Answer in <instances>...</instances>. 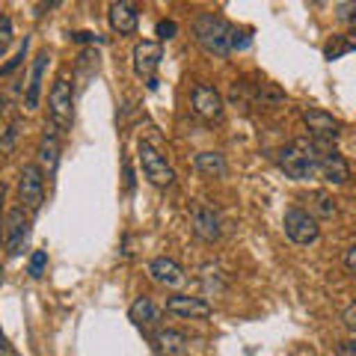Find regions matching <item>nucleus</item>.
<instances>
[{
    "mask_svg": "<svg viewBox=\"0 0 356 356\" xmlns=\"http://www.w3.org/2000/svg\"><path fill=\"white\" fill-rule=\"evenodd\" d=\"M154 33H158V39H161V42H170V39H175L178 24H175L172 18H163V21H158V27H154Z\"/></svg>",
    "mask_w": 356,
    "mask_h": 356,
    "instance_id": "25",
    "label": "nucleus"
},
{
    "mask_svg": "<svg viewBox=\"0 0 356 356\" xmlns=\"http://www.w3.org/2000/svg\"><path fill=\"white\" fill-rule=\"evenodd\" d=\"M0 348H6V339H3V332H0Z\"/></svg>",
    "mask_w": 356,
    "mask_h": 356,
    "instance_id": "36",
    "label": "nucleus"
},
{
    "mask_svg": "<svg viewBox=\"0 0 356 356\" xmlns=\"http://www.w3.org/2000/svg\"><path fill=\"white\" fill-rule=\"evenodd\" d=\"M336 356H356V339L341 341L339 348H336Z\"/></svg>",
    "mask_w": 356,
    "mask_h": 356,
    "instance_id": "33",
    "label": "nucleus"
},
{
    "mask_svg": "<svg viewBox=\"0 0 356 356\" xmlns=\"http://www.w3.org/2000/svg\"><path fill=\"white\" fill-rule=\"evenodd\" d=\"M250 44H252L250 30H238V27H232V39H229V48H232V51H247Z\"/></svg>",
    "mask_w": 356,
    "mask_h": 356,
    "instance_id": "24",
    "label": "nucleus"
},
{
    "mask_svg": "<svg viewBox=\"0 0 356 356\" xmlns=\"http://www.w3.org/2000/svg\"><path fill=\"white\" fill-rule=\"evenodd\" d=\"M303 122H306V128H309V134L315 140H336L339 131H341L339 119L332 113H327V110H321V107H306L303 110Z\"/></svg>",
    "mask_w": 356,
    "mask_h": 356,
    "instance_id": "10",
    "label": "nucleus"
},
{
    "mask_svg": "<svg viewBox=\"0 0 356 356\" xmlns=\"http://www.w3.org/2000/svg\"><path fill=\"white\" fill-rule=\"evenodd\" d=\"M137 154H140L143 175H146L154 187H172V184H175L172 166L166 163V158L152 146V143H140V146H137Z\"/></svg>",
    "mask_w": 356,
    "mask_h": 356,
    "instance_id": "5",
    "label": "nucleus"
},
{
    "mask_svg": "<svg viewBox=\"0 0 356 356\" xmlns=\"http://www.w3.org/2000/svg\"><path fill=\"white\" fill-rule=\"evenodd\" d=\"M72 42H77V44H86V42L104 44V36H98V33H89V30H81V33H72Z\"/></svg>",
    "mask_w": 356,
    "mask_h": 356,
    "instance_id": "31",
    "label": "nucleus"
},
{
    "mask_svg": "<svg viewBox=\"0 0 356 356\" xmlns=\"http://www.w3.org/2000/svg\"><path fill=\"white\" fill-rule=\"evenodd\" d=\"M191 220H193V232L202 241H217L220 238V214L214 211V205H208V202H193L191 208Z\"/></svg>",
    "mask_w": 356,
    "mask_h": 356,
    "instance_id": "11",
    "label": "nucleus"
},
{
    "mask_svg": "<svg viewBox=\"0 0 356 356\" xmlns=\"http://www.w3.org/2000/svg\"><path fill=\"white\" fill-rule=\"evenodd\" d=\"M48 107H51V122L57 131H69L72 128V119H74V92H72V83L65 77H57L51 86V95H48Z\"/></svg>",
    "mask_w": 356,
    "mask_h": 356,
    "instance_id": "4",
    "label": "nucleus"
},
{
    "mask_svg": "<svg viewBox=\"0 0 356 356\" xmlns=\"http://www.w3.org/2000/svg\"><path fill=\"white\" fill-rule=\"evenodd\" d=\"M27 48H30V36H24V44H21V48H18L15 60H9V63H6V65H3V69H0V72H3V74H13V72L18 69V65L24 63V57H27Z\"/></svg>",
    "mask_w": 356,
    "mask_h": 356,
    "instance_id": "26",
    "label": "nucleus"
},
{
    "mask_svg": "<svg viewBox=\"0 0 356 356\" xmlns=\"http://www.w3.org/2000/svg\"><path fill=\"white\" fill-rule=\"evenodd\" d=\"M110 27L122 36H131V33H137V24H140V6L131 3V0H116V3H110Z\"/></svg>",
    "mask_w": 356,
    "mask_h": 356,
    "instance_id": "13",
    "label": "nucleus"
},
{
    "mask_svg": "<svg viewBox=\"0 0 356 356\" xmlns=\"http://www.w3.org/2000/svg\"><path fill=\"white\" fill-rule=\"evenodd\" d=\"M350 51V44L344 42V39H336V42H330L327 48H324V54H327V60H339L341 54H348Z\"/></svg>",
    "mask_w": 356,
    "mask_h": 356,
    "instance_id": "28",
    "label": "nucleus"
},
{
    "mask_svg": "<svg viewBox=\"0 0 356 356\" xmlns=\"http://www.w3.org/2000/svg\"><path fill=\"white\" fill-rule=\"evenodd\" d=\"M318 161H321V149L309 140H294L291 146H285L280 152V166L288 178L294 181H309L318 175Z\"/></svg>",
    "mask_w": 356,
    "mask_h": 356,
    "instance_id": "1",
    "label": "nucleus"
},
{
    "mask_svg": "<svg viewBox=\"0 0 356 356\" xmlns=\"http://www.w3.org/2000/svg\"><path fill=\"white\" fill-rule=\"evenodd\" d=\"M193 166L199 175L205 178H222L226 175V158H222L220 152H199L193 158Z\"/></svg>",
    "mask_w": 356,
    "mask_h": 356,
    "instance_id": "19",
    "label": "nucleus"
},
{
    "mask_svg": "<svg viewBox=\"0 0 356 356\" xmlns=\"http://www.w3.org/2000/svg\"><path fill=\"white\" fill-rule=\"evenodd\" d=\"M191 104H193V113H199L205 122H220L222 119V107H226L222 104V95L208 83H196L193 86Z\"/></svg>",
    "mask_w": 356,
    "mask_h": 356,
    "instance_id": "8",
    "label": "nucleus"
},
{
    "mask_svg": "<svg viewBox=\"0 0 356 356\" xmlns=\"http://www.w3.org/2000/svg\"><path fill=\"white\" fill-rule=\"evenodd\" d=\"M312 199H315V211L321 217H332V214H336V199H332L330 193H315Z\"/></svg>",
    "mask_w": 356,
    "mask_h": 356,
    "instance_id": "23",
    "label": "nucleus"
},
{
    "mask_svg": "<svg viewBox=\"0 0 356 356\" xmlns=\"http://www.w3.org/2000/svg\"><path fill=\"white\" fill-rule=\"evenodd\" d=\"M149 276L163 288H181L187 282V273L181 270V264L166 259V255H158V259L149 261Z\"/></svg>",
    "mask_w": 356,
    "mask_h": 356,
    "instance_id": "12",
    "label": "nucleus"
},
{
    "mask_svg": "<svg viewBox=\"0 0 356 356\" xmlns=\"http://www.w3.org/2000/svg\"><path fill=\"white\" fill-rule=\"evenodd\" d=\"M158 348L166 356H181L187 350V336L178 330H161L158 332Z\"/></svg>",
    "mask_w": 356,
    "mask_h": 356,
    "instance_id": "20",
    "label": "nucleus"
},
{
    "mask_svg": "<svg viewBox=\"0 0 356 356\" xmlns=\"http://www.w3.org/2000/svg\"><path fill=\"white\" fill-rule=\"evenodd\" d=\"M48 51H42L36 60H33V72H30V83H27V92H24V107L27 110H36L39 107V95H42V77L44 69H48Z\"/></svg>",
    "mask_w": 356,
    "mask_h": 356,
    "instance_id": "16",
    "label": "nucleus"
},
{
    "mask_svg": "<svg viewBox=\"0 0 356 356\" xmlns=\"http://www.w3.org/2000/svg\"><path fill=\"white\" fill-rule=\"evenodd\" d=\"M341 321H344V327H348L350 332H356V303H350L348 309H344V315H341Z\"/></svg>",
    "mask_w": 356,
    "mask_h": 356,
    "instance_id": "32",
    "label": "nucleus"
},
{
    "mask_svg": "<svg viewBox=\"0 0 356 356\" xmlns=\"http://www.w3.org/2000/svg\"><path fill=\"white\" fill-rule=\"evenodd\" d=\"M318 172L327 178L330 184H344L350 178V166L332 149H321V161H318Z\"/></svg>",
    "mask_w": 356,
    "mask_h": 356,
    "instance_id": "15",
    "label": "nucleus"
},
{
    "mask_svg": "<svg viewBox=\"0 0 356 356\" xmlns=\"http://www.w3.org/2000/svg\"><path fill=\"white\" fill-rule=\"evenodd\" d=\"M57 163H60V137H57V128H51L39 140V166H44L48 175H54Z\"/></svg>",
    "mask_w": 356,
    "mask_h": 356,
    "instance_id": "17",
    "label": "nucleus"
},
{
    "mask_svg": "<svg viewBox=\"0 0 356 356\" xmlns=\"http://www.w3.org/2000/svg\"><path fill=\"white\" fill-rule=\"evenodd\" d=\"M131 321L137 327H143V330H149V327H158V321H161V309L152 303L149 297H140V300H134V306H131Z\"/></svg>",
    "mask_w": 356,
    "mask_h": 356,
    "instance_id": "18",
    "label": "nucleus"
},
{
    "mask_svg": "<svg viewBox=\"0 0 356 356\" xmlns=\"http://www.w3.org/2000/svg\"><path fill=\"white\" fill-rule=\"evenodd\" d=\"M282 222H285V235L294 243H300V247H309V243H315L321 238V226L315 214H309L303 208H288Z\"/></svg>",
    "mask_w": 356,
    "mask_h": 356,
    "instance_id": "6",
    "label": "nucleus"
},
{
    "mask_svg": "<svg viewBox=\"0 0 356 356\" xmlns=\"http://www.w3.org/2000/svg\"><path fill=\"white\" fill-rule=\"evenodd\" d=\"M30 241V220H27V211L24 208H13L6 217V252L18 259L24 252Z\"/></svg>",
    "mask_w": 356,
    "mask_h": 356,
    "instance_id": "7",
    "label": "nucleus"
},
{
    "mask_svg": "<svg viewBox=\"0 0 356 356\" xmlns=\"http://www.w3.org/2000/svg\"><path fill=\"white\" fill-rule=\"evenodd\" d=\"M282 92H280V89H273L270 83H261V89H259V102L264 104V102H270V104H280L282 102Z\"/></svg>",
    "mask_w": 356,
    "mask_h": 356,
    "instance_id": "27",
    "label": "nucleus"
},
{
    "mask_svg": "<svg viewBox=\"0 0 356 356\" xmlns=\"http://www.w3.org/2000/svg\"><path fill=\"white\" fill-rule=\"evenodd\" d=\"M3 196H6V187L0 184V208H3Z\"/></svg>",
    "mask_w": 356,
    "mask_h": 356,
    "instance_id": "35",
    "label": "nucleus"
},
{
    "mask_svg": "<svg viewBox=\"0 0 356 356\" xmlns=\"http://www.w3.org/2000/svg\"><path fill=\"white\" fill-rule=\"evenodd\" d=\"M0 113H3V98H0Z\"/></svg>",
    "mask_w": 356,
    "mask_h": 356,
    "instance_id": "37",
    "label": "nucleus"
},
{
    "mask_svg": "<svg viewBox=\"0 0 356 356\" xmlns=\"http://www.w3.org/2000/svg\"><path fill=\"white\" fill-rule=\"evenodd\" d=\"M13 36H15V30H13V18H9V15H0V57H3L6 48L13 44Z\"/></svg>",
    "mask_w": 356,
    "mask_h": 356,
    "instance_id": "22",
    "label": "nucleus"
},
{
    "mask_svg": "<svg viewBox=\"0 0 356 356\" xmlns=\"http://www.w3.org/2000/svg\"><path fill=\"white\" fill-rule=\"evenodd\" d=\"M193 36L199 42V48L211 57H229L232 48H229V39H232V27L226 24V18H220L214 13H202L193 21Z\"/></svg>",
    "mask_w": 356,
    "mask_h": 356,
    "instance_id": "2",
    "label": "nucleus"
},
{
    "mask_svg": "<svg viewBox=\"0 0 356 356\" xmlns=\"http://www.w3.org/2000/svg\"><path fill=\"white\" fill-rule=\"evenodd\" d=\"M44 267H48V250H36V252L30 255L27 273L33 276V280H42V276H44Z\"/></svg>",
    "mask_w": 356,
    "mask_h": 356,
    "instance_id": "21",
    "label": "nucleus"
},
{
    "mask_svg": "<svg viewBox=\"0 0 356 356\" xmlns=\"http://www.w3.org/2000/svg\"><path fill=\"white\" fill-rule=\"evenodd\" d=\"M18 199L27 214H39L44 205V172L39 163H27L18 175Z\"/></svg>",
    "mask_w": 356,
    "mask_h": 356,
    "instance_id": "3",
    "label": "nucleus"
},
{
    "mask_svg": "<svg viewBox=\"0 0 356 356\" xmlns=\"http://www.w3.org/2000/svg\"><path fill=\"white\" fill-rule=\"evenodd\" d=\"M18 122L15 125H9L6 128V134H3V140H0V152H13V146H15V140H18Z\"/></svg>",
    "mask_w": 356,
    "mask_h": 356,
    "instance_id": "30",
    "label": "nucleus"
},
{
    "mask_svg": "<svg viewBox=\"0 0 356 356\" xmlns=\"http://www.w3.org/2000/svg\"><path fill=\"white\" fill-rule=\"evenodd\" d=\"M344 267H348V273L356 276V243H353L348 252H344Z\"/></svg>",
    "mask_w": 356,
    "mask_h": 356,
    "instance_id": "34",
    "label": "nucleus"
},
{
    "mask_svg": "<svg viewBox=\"0 0 356 356\" xmlns=\"http://www.w3.org/2000/svg\"><path fill=\"white\" fill-rule=\"evenodd\" d=\"M166 312L178 318H208L211 315V303L202 297H187V294H175L166 300Z\"/></svg>",
    "mask_w": 356,
    "mask_h": 356,
    "instance_id": "14",
    "label": "nucleus"
},
{
    "mask_svg": "<svg viewBox=\"0 0 356 356\" xmlns=\"http://www.w3.org/2000/svg\"><path fill=\"white\" fill-rule=\"evenodd\" d=\"M336 18L348 21V24H356V3H336Z\"/></svg>",
    "mask_w": 356,
    "mask_h": 356,
    "instance_id": "29",
    "label": "nucleus"
},
{
    "mask_svg": "<svg viewBox=\"0 0 356 356\" xmlns=\"http://www.w3.org/2000/svg\"><path fill=\"white\" fill-rule=\"evenodd\" d=\"M131 60H134V72H137V77L154 81V72H158V65H161V60H163V51H161L158 42L143 39V42L134 44Z\"/></svg>",
    "mask_w": 356,
    "mask_h": 356,
    "instance_id": "9",
    "label": "nucleus"
}]
</instances>
